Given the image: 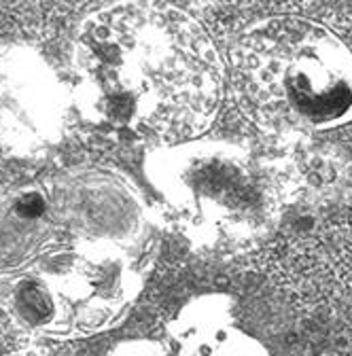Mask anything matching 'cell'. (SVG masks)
I'll list each match as a JSON object with an SVG mask.
<instances>
[{
    "label": "cell",
    "mask_w": 352,
    "mask_h": 356,
    "mask_svg": "<svg viewBox=\"0 0 352 356\" xmlns=\"http://www.w3.org/2000/svg\"><path fill=\"white\" fill-rule=\"evenodd\" d=\"M155 254L153 212L115 170L0 191V305L26 329L83 337L117 325Z\"/></svg>",
    "instance_id": "1"
},
{
    "label": "cell",
    "mask_w": 352,
    "mask_h": 356,
    "mask_svg": "<svg viewBox=\"0 0 352 356\" xmlns=\"http://www.w3.org/2000/svg\"><path fill=\"white\" fill-rule=\"evenodd\" d=\"M72 74L85 121L155 149L195 140L221 104L223 64L212 38L170 5L119 3L85 17Z\"/></svg>",
    "instance_id": "2"
},
{
    "label": "cell",
    "mask_w": 352,
    "mask_h": 356,
    "mask_svg": "<svg viewBox=\"0 0 352 356\" xmlns=\"http://www.w3.org/2000/svg\"><path fill=\"white\" fill-rule=\"evenodd\" d=\"M240 108L272 134H319L352 121V51L329 28L274 15L244 28L232 49Z\"/></svg>",
    "instance_id": "3"
},
{
    "label": "cell",
    "mask_w": 352,
    "mask_h": 356,
    "mask_svg": "<svg viewBox=\"0 0 352 356\" xmlns=\"http://www.w3.org/2000/svg\"><path fill=\"white\" fill-rule=\"evenodd\" d=\"M145 174L163 222L198 248L240 246L278 216L272 170L232 143L195 138L153 149Z\"/></svg>",
    "instance_id": "4"
},
{
    "label": "cell",
    "mask_w": 352,
    "mask_h": 356,
    "mask_svg": "<svg viewBox=\"0 0 352 356\" xmlns=\"http://www.w3.org/2000/svg\"><path fill=\"white\" fill-rule=\"evenodd\" d=\"M68 98L54 68L26 44H0V147L38 157L62 136Z\"/></svg>",
    "instance_id": "5"
},
{
    "label": "cell",
    "mask_w": 352,
    "mask_h": 356,
    "mask_svg": "<svg viewBox=\"0 0 352 356\" xmlns=\"http://www.w3.org/2000/svg\"><path fill=\"white\" fill-rule=\"evenodd\" d=\"M176 356H270L257 337L238 327L223 295H202L179 309L168 325Z\"/></svg>",
    "instance_id": "6"
},
{
    "label": "cell",
    "mask_w": 352,
    "mask_h": 356,
    "mask_svg": "<svg viewBox=\"0 0 352 356\" xmlns=\"http://www.w3.org/2000/svg\"><path fill=\"white\" fill-rule=\"evenodd\" d=\"M109 356H176V352L155 339H129L115 346Z\"/></svg>",
    "instance_id": "7"
}]
</instances>
